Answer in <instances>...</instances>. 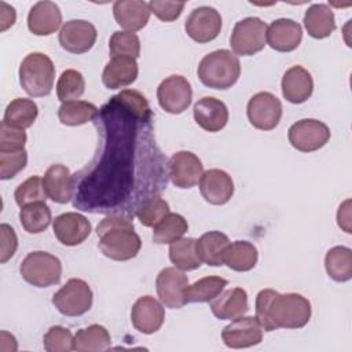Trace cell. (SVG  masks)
<instances>
[{"label": "cell", "instance_id": "obj_1", "mask_svg": "<svg viewBox=\"0 0 352 352\" xmlns=\"http://www.w3.org/2000/svg\"><path fill=\"white\" fill-rule=\"evenodd\" d=\"M308 298L298 293L280 294L274 289H263L256 296V319L265 331L276 329H301L311 319Z\"/></svg>", "mask_w": 352, "mask_h": 352}, {"label": "cell", "instance_id": "obj_2", "mask_svg": "<svg viewBox=\"0 0 352 352\" xmlns=\"http://www.w3.org/2000/svg\"><path fill=\"white\" fill-rule=\"evenodd\" d=\"M100 252L116 261H126L138 256L142 241L135 232L132 217L111 214L104 217L96 227Z\"/></svg>", "mask_w": 352, "mask_h": 352}, {"label": "cell", "instance_id": "obj_3", "mask_svg": "<svg viewBox=\"0 0 352 352\" xmlns=\"http://www.w3.org/2000/svg\"><path fill=\"white\" fill-rule=\"evenodd\" d=\"M197 73L205 87L228 89L241 76V63L230 50H216L201 59Z\"/></svg>", "mask_w": 352, "mask_h": 352}, {"label": "cell", "instance_id": "obj_4", "mask_svg": "<svg viewBox=\"0 0 352 352\" xmlns=\"http://www.w3.org/2000/svg\"><path fill=\"white\" fill-rule=\"evenodd\" d=\"M55 80V66L51 58L43 52H32L23 58L19 66V82L23 91L41 98L51 94Z\"/></svg>", "mask_w": 352, "mask_h": 352}, {"label": "cell", "instance_id": "obj_5", "mask_svg": "<svg viewBox=\"0 0 352 352\" xmlns=\"http://www.w3.org/2000/svg\"><path fill=\"white\" fill-rule=\"evenodd\" d=\"M19 272L28 283L36 287H48L60 282L62 263L48 252L36 250L22 260Z\"/></svg>", "mask_w": 352, "mask_h": 352}, {"label": "cell", "instance_id": "obj_6", "mask_svg": "<svg viewBox=\"0 0 352 352\" xmlns=\"http://www.w3.org/2000/svg\"><path fill=\"white\" fill-rule=\"evenodd\" d=\"M94 294L89 285L80 279H69L54 296L52 304L65 316H81L92 307Z\"/></svg>", "mask_w": 352, "mask_h": 352}, {"label": "cell", "instance_id": "obj_7", "mask_svg": "<svg viewBox=\"0 0 352 352\" xmlns=\"http://www.w3.org/2000/svg\"><path fill=\"white\" fill-rule=\"evenodd\" d=\"M267 23L257 16H248L235 23L230 44L236 55L250 56L260 52L267 43Z\"/></svg>", "mask_w": 352, "mask_h": 352}, {"label": "cell", "instance_id": "obj_8", "mask_svg": "<svg viewBox=\"0 0 352 352\" xmlns=\"http://www.w3.org/2000/svg\"><path fill=\"white\" fill-rule=\"evenodd\" d=\"M330 128L315 118L300 120L287 131L289 143L301 153H312L322 148L330 140Z\"/></svg>", "mask_w": 352, "mask_h": 352}, {"label": "cell", "instance_id": "obj_9", "mask_svg": "<svg viewBox=\"0 0 352 352\" xmlns=\"http://www.w3.org/2000/svg\"><path fill=\"white\" fill-rule=\"evenodd\" d=\"M157 99L161 109L166 113L180 114L191 104L192 89L186 77L172 74L158 85Z\"/></svg>", "mask_w": 352, "mask_h": 352}, {"label": "cell", "instance_id": "obj_10", "mask_svg": "<svg viewBox=\"0 0 352 352\" xmlns=\"http://www.w3.org/2000/svg\"><path fill=\"white\" fill-rule=\"evenodd\" d=\"M249 122L261 131H271L278 126L282 117V103L271 92H257L246 106Z\"/></svg>", "mask_w": 352, "mask_h": 352}, {"label": "cell", "instance_id": "obj_11", "mask_svg": "<svg viewBox=\"0 0 352 352\" xmlns=\"http://www.w3.org/2000/svg\"><path fill=\"white\" fill-rule=\"evenodd\" d=\"M223 26L220 12L209 6L194 8L184 22V30L190 38L198 44H205L214 40Z\"/></svg>", "mask_w": 352, "mask_h": 352}, {"label": "cell", "instance_id": "obj_12", "mask_svg": "<svg viewBox=\"0 0 352 352\" xmlns=\"http://www.w3.org/2000/svg\"><path fill=\"white\" fill-rule=\"evenodd\" d=\"M188 286L187 275L176 267H166L160 271L155 279L157 294L161 302L172 309H179L187 304L186 290Z\"/></svg>", "mask_w": 352, "mask_h": 352}, {"label": "cell", "instance_id": "obj_13", "mask_svg": "<svg viewBox=\"0 0 352 352\" xmlns=\"http://www.w3.org/2000/svg\"><path fill=\"white\" fill-rule=\"evenodd\" d=\"M221 340L226 346L232 349L249 348L261 342L263 327L256 316H239L232 319L221 331Z\"/></svg>", "mask_w": 352, "mask_h": 352}, {"label": "cell", "instance_id": "obj_14", "mask_svg": "<svg viewBox=\"0 0 352 352\" xmlns=\"http://www.w3.org/2000/svg\"><path fill=\"white\" fill-rule=\"evenodd\" d=\"M98 37L96 28L84 19H70L59 30V44L72 54L88 52Z\"/></svg>", "mask_w": 352, "mask_h": 352}, {"label": "cell", "instance_id": "obj_15", "mask_svg": "<svg viewBox=\"0 0 352 352\" xmlns=\"http://www.w3.org/2000/svg\"><path fill=\"white\" fill-rule=\"evenodd\" d=\"M168 169L172 183L179 188L194 187L199 183L204 173L201 160L194 153L187 150L175 153L168 162Z\"/></svg>", "mask_w": 352, "mask_h": 352}, {"label": "cell", "instance_id": "obj_16", "mask_svg": "<svg viewBox=\"0 0 352 352\" xmlns=\"http://www.w3.org/2000/svg\"><path fill=\"white\" fill-rule=\"evenodd\" d=\"M165 320L162 304L153 296L139 297L131 309V322L133 327L143 334L158 331Z\"/></svg>", "mask_w": 352, "mask_h": 352}, {"label": "cell", "instance_id": "obj_17", "mask_svg": "<svg viewBox=\"0 0 352 352\" xmlns=\"http://www.w3.org/2000/svg\"><path fill=\"white\" fill-rule=\"evenodd\" d=\"M54 234L65 246H77L91 234L89 220L77 212H66L54 219Z\"/></svg>", "mask_w": 352, "mask_h": 352}, {"label": "cell", "instance_id": "obj_18", "mask_svg": "<svg viewBox=\"0 0 352 352\" xmlns=\"http://www.w3.org/2000/svg\"><path fill=\"white\" fill-rule=\"evenodd\" d=\"M268 45L279 52L294 51L302 40L301 25L290 18H279L267 26Z\"/></svg>", "mask_w": 352, "mask_h": 352}, {"label": "cell", "instance_id": "obj_19", "mask_svg": "<svg viewBox=\"0 0 352 352\" xmlns=\"http://www.w3.org/2000/svg\"><path fill=\"white\" fill-rule=\"evenodd\" d=\"M199 191L204 199L212 205H224L234 195V182L221 169H209L199 179Z\"/></svg>", "mask_w": 352, "mask_h": 352}, {"label": "cell", "instance_id": "obj_20", "mask_svg": "<svg viewBox=\"0 0 352 352\" xmlns=\"http://www.w3.org/2000/svg\"><path fill=\"white\" fill-rule=\"evenodd\" d=\"M282 95L294 104L304 103L314 92V80L311 73L300 65L289 67L282 77Z\"/></svg>", "mask_w": 352, "mask_h": 352}, {"label": "cell", "instance_id": "obj_21", "mask_svg": "<svg viewBox=\"0 0 352 352\" xmlns=\"http://www.w3.org/2000/svg\"><path fill=\"white\" fill-rule=\"evenodd\" d=\"M195 122L208 132H219L228 122V109L224 102L213 96H204L194 104Z\"/></svg>", "mask_w": 352, "mask_h": 352}, {"label": "cell", "instance_id": "obj_22", "mask_svg": "<svg viewBox=\"0 0 352 352\" xmlns=\"http://www.w3.org/2000/svg\"><path fill=\"white\" fill-rule=\"evenodd\" d=\"M62 23V12L54 1H37L28 14V28L36 36H50Z\"/></svg>", "mask_w": 352, "mask_h": 352}, {"label": "cell", "instance_id": "obj_23", "mask_svg": "<svg viewBox=\"0 0 352 352\" xmlns=\"http://www.w3.org/2000/svg\"><path fill=\"white\" fill-rule=\"evenodd\" d=\"M47 197L56 204H67L73 197L74 179L67 166L62 164L51 165L43 177Z\"/></svg>", "mask_w": 352, "mask_h": 352}, {"label": "cell", "instance_id": "obj_24", "mask_svg": "<svg viewBox=\"0 0 352 352\" xmlns=\"http://www.w3.org/2000/svg\"><path fill=\"white\" fill-rule=\"evenodd\" d=\"M116 22L125 32H138L143 29L150 19L148 3L142 0H118L113 4Z\"/></svg>", "mask_w": 352, "mask_h": 352}, {"label": "cell", "instance_id": "obj_25", "mask_svg": "<svg viewBox=\"0 0 352 352\" xmlns=\"http://www.w3.org/2000/svg\"><path fill=\"white\" fill-rule=\"evenodd\" d=\"M249 309L248 293L242 287L223 290L210 301L212 314L220 320H231L245 315Z\"/></svg>", "mask_w": 352, "mask_h": 352}, {"label": "cell", "instance_id": "obj_26", "mask_svg": "<svg viewBox=\"0 0 352 352\" xmlns=\"http://www.w3.org/2000/svg\"><path fill=\"white\" fill-rule=\"evenodd\" d=\"M139 74L138 62L131 56H113L102 73L103 85L109 89H118L132 84Z\"/></svg>", "mask_w": 352, "mask_h": 352}, {"label": "cell", "instance_id": "obj_27", "mask_svg": "<svg viewBox=\"0 0 352 352\" xmlns=\"http://www.w3.org/2000/svg\"><path fill=\"white\" fill-rule=\"evenodd\" d=\"M304 26L308 34L314 38H326L336 29L333 10L323 3L311 4L304 14Z\"/></svg>", "mask_w": 352, "mask_h": 352}, {"label": "cell", "instance_id": "obj_28", "mask_svg": "<svg viewBox=\"0 0 352 352\" xmlns=\"http://www.w3.org/2000/svg\"><path fill=\"white\" fill-rule=\"evenodd\" d=\"M230 239L220 231H209L195 239V249L199 260L210 267L223 265V254Z\"/></svg>", "mask_w": 352, "mask_h": 352}, {"label": "cell", "instance_id": "obj_29", "mask_svg": "<svg viewBox=\"0 0 352 352\" xmlns=\"http://www.w3.org/2000/svg\"><path fill=\"white\" fill-rule=\"evenodd\" d=\"M257 248L248 241L230 242L223 254V264L238 272H246L253 270L257 264Z\"/></svg>", "mask_w": 352, "mask_h": 352}, {"label": "cell", "instance_id": "obj_30", "mask_svg": "<svg viewBox=\"0 0 352 352\" xmlns=\"http://www.w3.org/2000/svg\"><path fill=\"white\" fill-rule=\"evenodd\" d=\"M111 337L102 324H91L74 334L73 349L78 352H102L110 348Z\"/></svg>", "mask_w": 352, "mask_h": 352}, {"label": "cell", "instance_id": "obj_31", "mask_svg": "<svg viewBox=\"0 0 352 352\" xmlns=\"http://www.w3.org/2000/svg\"><path fill=\"white\" fill-rule=\"evenodd\" d=\"M37 116L38 107L32 99L16 98L7 104L3 122L10 126L26 129L34 124Z\"/></svg>", "mask_w": 352, "mask_h": 352}, {"label": "cell", "instance_id": "obj_32", "mask_svg": "<svg viewBox=\"0 0 352 352\" xmlns=\"http://www.w3.org/2000/svg\"><path fill=\"white\" fill-rule=\"evenodd\" d=\"M327 275L336 282H346L352 278V250L346 246L331 248L324 257Z\"/></svg>", "mask_w": 352, "mask_h": 352}, {"label": "cell", "instance_id": "obj_33", "mask_svg": "<svg viewBox=\"0 0 352 352\" xmlns=\"http://www.w3.org/2000/svg\"><path fill=\"white\" fill-rule=\"evenodd\" d=\"M99 111L94 103L85 100H72L60 104L58 118L63 125L77 126L87 124L98 117Z\"/></svg>", "mask_w": 352, "mask_h": 352}, {"label": "cell", "instance_id": "obj_34", "mask_svg": "<svg viewBox=\"0 0 352 352\" xmlns=\"http://www.w3.org/2000/svg\"><path fill=\"white\" fill-rule=\"evenodd\" d=\"M51 220V209L45 202H34L21 208L19 221L22 228L29 234L44 232Z\"/></svg>", "mask_w": 352, "mask_h": 352}, {"label": "cell", "instance_id": "obj_35", "mask_svg": "<svg viewBox=\"0 0 352 352\" xmlns=\"http://www.w3.org/2000/svg\"><path fill=\"white\" fill-rule=\"evenodd\" d=\"M169 260L182 271L199 268L201 260L197 254L194 238H180L169 245Z\"/></svg>", "mask_w": 352, "mask_h": 352}, {"label": "cell", "instance_id": "obj_36", "mask_svg": "<svg viewBox=\"0 0 352 352\" xmlns=\"http://www.w3.org/2000/svg\"><path fill=\"white\" fill-rule=\"evenodd\" d=\"M227 279L221 276H205L187 286V302H209L216 298L227 286Z\"/></svg>", "mask_w": 352, "mask_h": 352}, {"label": "cell", "instance_id": "obj_37", "mask_svg": "<svg viewBox=\"0 0 352 352\" xmlns=\"http://www.w3.org/2000/svg\"><path fill=\"white\" fill-rule=\"evenodd\" d=\"M153 228H154L153 241L158 245H165V243H172V242L183 238V235L188 230V224H187V220L182 214L169 212Z\"/></svg>", "mask_w": 352, "mask_h": 352}, {"label": "cell", "instance_id": "obj_38", "mask_svg": "<svg viewBox=\"0 0 352 352\" xmlns=\"http://www.w3.org/2000/svg\"><path fill=\"white\" fill-rule=\"evenodd\" d=\"M84 91H85V80L78 70L67 69L62 72L56 82V95L62 103L77 100L78 98L82 96Z\"/></svg>", "mask_w": 352, "mask_h": 352}, {"label": "cell", "instance_id": "obj_39", "mask_svg": "<svg viewBox=\"0 0 352 352\" xmlns=\"http://www.w3.org/2000/svg\"><path fill=\"white\" fill-rule=\"evenodd\" d=\"M113 99L131 116L142 121H151V110L148 102L139 91L124 89L118 95L113 96Z\"/></svg>", "mask_w": 352, "mask_h": 352}, {"label": "cell", "instance_id": "obj_40", "mask_svg": "<svg viewBox=\"0 0 352 352\" xmlns=\"http://www.w3.org/2000/svg\"><path fill=\"white\" fill-rule=\"evenodd\" d=\"M109 51L113 56H131L139 58L140 55V40L136 33L117 30L109 40Z\"/></svg>", "mask_w": 352, "mask_h": 352}, {"label": "cell", "instance_id": "obj_41", "mask_svg": "<svg viewBox=\"0 0 352 352\" xmlns=\"http://www.w3.org/2000/svg\"><path fill=\"white\" fill-rule=\"evenodd\" d=\"M14 198L16 205L21 208L34 202H45L47 192L44 190L43 179L36 175L30 176L15 188Z\"/></svg>", "mask_w": 352, "mask_h": 352}, {"label": "cell", "instance_id": "obj_42", "mask_svg": "<svg viewBox=\"0 0 352 352\" xmlns=\"http://www.w3.org/2000/svg\"><path fill=\"white\" fill-rule=\"evenodd\" d=\"M169 213V204L161 197L146 199L136 210V217L144 227L157 226Z\"/></svg>", "mask_w": 352, "mask_h": 352}, {"label": "cell", "instance_id": "obj_43", "mask_svg": "<svg viewBox=\"0 0 352 352\" xmlns=\"http://www.w3.org/2000/svg\"><path fill=\"white\" fill-rule=\"evenodd\" d=\"M73 334L67 327L51 326L44 334L43 344L47 352H69L73 349Z\"/></svg>", "mask_w": 352, "mask_h": 352}, {"label": "cell", "instance_id": "obj_44", "mask_svg": "<svg viewBox=\"0 0 352 352\" xmlns=\"http://www.w3.org/2000/svg\"><path fill=\"white\" fill-rule=\"evenodd\" d=\"M26 132L21 128L10 126L1 121L0 125V153H15L25 150Z\"/></svg>", "mask_w": 352, "mask_h": 352}, {"label": "cell", "instance_id": "obj_45", "mask_svg": "<svg viewBox=\"0 0 352 352\" xmlns=\"http://www.w3.org/2000/svg\"><path fill=\"white\" fill-rule=\"evenodd\" d=\"M28 164V151L0 153V179L8 180L15 177Z\"/></svg>", "mask_w": 352, "mask_h": 352}, {"label": "cell", "instance_id": "obj_46", "mask_svg": "<svg viewBox=\"0 0 352 352\" xmlns=\"http://www.w3.org/2000/svg\"><path fill=\"white\" fill-rule=\"evenodd\" d=\"M184 6H186L184 1L151 0L148 3L150 12H153L162 22H173V21H176L180 16Z\"/></svg>", "mask_w": 352, "mask_h": 352}, {"label": "cell", "instance_id": "obj_47", "mask_svg": "<svg viewBox=\"0 0 352 352\" xmlns=\"http://www.w3.org/2000/svg\"><path fill=\"white\" fill-rule=\"evenodd\" d=\"M0 235H1V249H0V263H7L16 252L18 248V236L15 230L10 226L3 223L0 226Z\"/></svg>", "mask_w": 352, "mask_h": 352}, {"label": "cell", "instance_id": "obj_48", "mask_svg": "<svg viewBox=\"0 0 352 352\" xmlns=\"http://www.w3.org/2000/svg\"><path fill=\"white\" fill-rule=\"evenodd\" d=\"M16 12L15 8L7 4L6 1H0V30L6 32L15 23Z\"/></svg>", "mask_w": 352, "mask_h": 352}, {"label": "cell", "instance_id": "obj_49", "mask_svg": "<svg viewBox=\"0 0 352 352\" xmlns=\"http://www.w3.org/2000/svg\"><path fill=\"white\" fill-rule=\"evenodd\" d=\"M337 223L338 227L342 228L345 232L351 234V199H346L344 204L340 205L337 212Z\"/></svg>", "mask_w": 352, "mask_h": 352}]
</instances>
